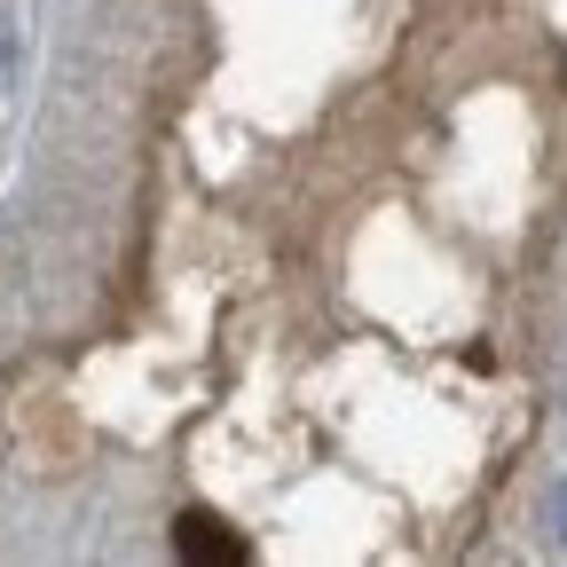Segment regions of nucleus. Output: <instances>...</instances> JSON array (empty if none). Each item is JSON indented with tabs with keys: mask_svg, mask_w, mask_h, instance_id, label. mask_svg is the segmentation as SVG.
Segmentation results:
<instances>
[{
	"mask_svg": "<svg viewBox=\"0 0 567 567\" xmlns=\"http://www.w3.org/2000/svg\"><path fill=\"white\" fill-rule=\"evenodd\" d=\"M182 559H245V544H237L221 520L189 513V520H182Z\"/></svg>",
	"mask_w": 567,
	"mask_h": 567,
	"instance_id": "1",
	"label": "nucleus"
},
{
	"mask_svg": "<svg viewBox=\"0 0 567 567\" xmlns=\"http://www.w3.org/2000/svg\"><path fill=\"white\" fill-rule=\"evenodd\" d=\"M9 71H17V32H9V17H0V95H9Z\"/></svg>",
	"mask_w": 567,
	"mask_h": 567,
	"instance_id": "3",
	"label": "nucleus"
},
{
	"mask_svg": "<svg viewBox=\"0 0 567 567\" xmlns=\"http://www.w3.org/2000/svg\"><path fill=\"white\" fill-rule=\"evenodd\" d=\"M551 544L567 551V473H559V488H551Z\"/></svg>",
	"mask_w": 567,
	"mask_h": 567,
	"instance_id": "2",
	"label": "nucleus"
}]
</instances>
